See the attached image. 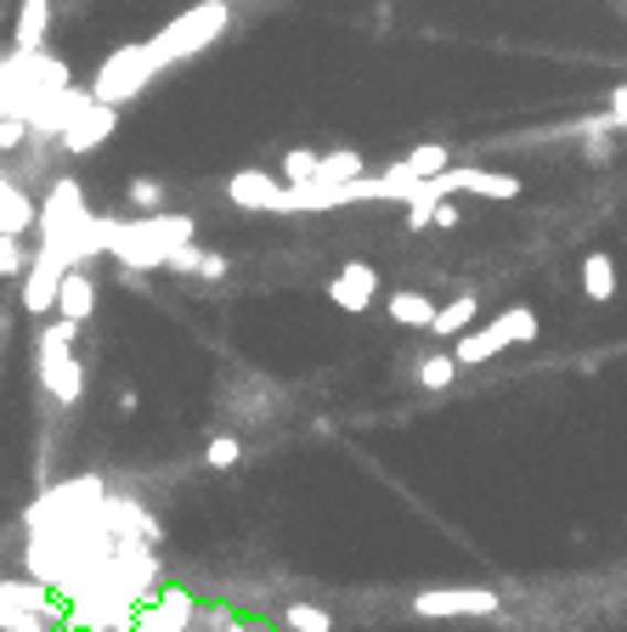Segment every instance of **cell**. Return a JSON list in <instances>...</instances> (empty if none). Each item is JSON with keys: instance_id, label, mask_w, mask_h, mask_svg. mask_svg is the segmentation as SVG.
Listing matches in <instances>:
<instances>
[{"instance_id": "cell-5", "label": "cell", "mask_w": 627, "mask_h": 632, "mask_svg": "<svg viewBox=\"0 0 627 632\" xmlns=\"http://www.w3.org/2000/svg\"><path fill=\"white\" fill-rule=\"evenodd\" d=\"M538 311H525V306H509L503 317H492L487 328H469L464 339H458V351H453V362L458 367H480V362H492L498 351H509V345H525V339H538Z\"/></svg>"}, {"instance_id": "cell-14", "label": "cell", "mask_w": 627, "mask_h": 632, "mask_svg": "<svg viewBox=\"0 0 627 632\" xmlns=\"http://www.w3.org/2000/svg\"><path fill=\"white\" fill-rule=\"evenodd\" d=\"M45 29H52V0H18V18H12V45L18 52H40Z\"/></svg>"}, {"instance_id": "cell-16", "label": "cell", "mask_w": 627, "mask_h": 632, "mask_svg": "<svg viewBox=\"0 0 627 632\" xmlns=\"http://www.w3.org/2000/svg\"><path fill=\"white\" fill-rule=\"evenodd\" d=\"M442 170H453L447 148H442V141H418V148L402 164H391L384 175H391V181H424V175H442Z\"/></svg>"}, {"instance_id": "cell-25", "label": "cell", "mask_w": 627, "mask_h": 632, "mask_svg": "<svg viewBox=\"0 0 627 632\" xmlns=\"http://www.w3.org/2000/svg\"><path fill=\"white\" fill-rule=\"evenodd\" d=\"M237 458H244V441H237V435H210V447H204L210 469H232Z\"/></svg>"}, {"instance_id": "cell-7", "label": "cell", "mask_w": 627, "mask_h": 632, "mask_svg": "<svg viewBox=\"0 0 627 632\" xmlns=\"http://www.w3.org/2000/svg\"><path fill=\"white\" fill-rule=\"evenodd\" d=\"M68 271H74V266H63L52 249H34V260H29V271H23V311H29V317H52Z\"/></svg>"}, {"instance_id": "cell-20", "label": "cell", "mask_w": 627, "mask_h": 632, "mask_svg": "<svg viewBox=\"0 0 627 632\" xmlns=\"http://www.w3.org/2000/svg\"><path fill=\"white\" fill-rule=\"evenodd\" d=\"M357 175H362V153L340 148V153H322V164H317V175H311V181H322V186H340V181H357Z\"/></svg>"}, {"instance_id": "cell-19", "label": "cell", "mask_w": 627, "mask_h": 632, "mask_svg": "<svg viewBox=\"0 0 627 632\" xmlns=\"http://www.w3.org/2000/svg\"><path fill=\"white\" fill-rule=\"evenodd\" d=\"M583 294H588L594 306L616 300V260H610V255H588V260H583Z\"/></svg>"}, {"instance_id": "cell-3", "label": "cell", "mask_w": 627, "mask_h": 632, "mask_svg": "<svg viewBox=\"0 0 627 632\" xmlns=\"http://www.w3.org/2000/svg\"><path fill=\"white\" fill-rule=\"evenodd\" d=\"M74 322L57 317V322H45L40 328V356H34V373H40V390L63 401V407H79L85 401V367L74 356Z\"/></svg>"}, {"instance_id": "cell-18", "label": "cell", "mask_w": 627, "mask_h": 632, "mask_svg": "<svg viewBox=\"0 0 627 632\" xmlns=\"http://www.w3.org/2000/svg\"><path fill=\"white\" fill-rule=\"evenodd\" d=\"M458 192H475V199H520V181L503 170H458Z\"/></svg>"}, {"instance_id": "cell-12", "label": "cell", "mask_w": 627, "mask_h": 632, "mask_svg": "<svg viewBox=\"0 0 627 632\" xmlns=\"http://www.w3.org/2000/svg\"><path fill=\"white\" fill-rule=\"evenodd\" d=\"M114 125H119V108H103V103H91L68 130H63V148L68 153H96V148H103V141L114 136Z\"/></svg>"}, {"instance_id": "cell-15", "label": "cell", "mask_w": 627, "mask_h": 632, "mask_svg": "<svg viewBox=\"0 0 627 632\" xmlns=\"http://www.w3.org/2000/svg\"><path fill=\"white\" fill-rule=\"evenodd\" d=\"M29 226H40V210H34V199L12 181V175H0V232H29Z\"/></svg>"}, {"instance_id": "cell-30", "label": "cell", "mask_w": 627, "mask_h": 632, "mask_svg": "<svg viewBox=\"0 0 627 632\" xmlns=\"http://www.w3.org/2000/svg\"><path fill=\"white\" fill-rule=\"evenodd\" d=\"M429 226H442V232H447V226H458V210H453V204H436V215H429Z\"/></svg>"}, {"instance_id": "cell-27", "label": "cell", "mask_w": 627, "mask_h": 632, "mask_svg": "<svg viewBox=\"0 0 627 632\" xmlns=\"http://www.w3.org/2000/svg\"><path fill=\"white\" fill-rule=\"evenodd\" d=\"M130 204H136V210H159V204H164V186H159L153 175H136V181H130Z\"/></svg>"}, {"instance_id": "cell-1", "label": "cell", "mask_w": 627, "mask_h": 632, "mask_svg": "<svg viewBox=\"0 0 627 632\" xmlns=\"http://www.w3.org/2000/svg\"><path fill=\"white\" fill-rule=\"evenodd\" d=\"M199 237L192 215H141V221H108V255L125 271H159L176 249Z\"/></svg>"}, {"instance_id": "cell-17", "label": "cell", "mask_w": 627, "mask_h": 632, "mask_svg": "<svg viewBox=\"0 0 627 632\" xmlns=\"http://www.w3.org/2000/svg\"><path fill=\"white\" fill-rule=\"evenodd\" d=\"M384 311H391L396 328H436V311H442V306L429 300V294H418V288H396Z\"/></svg>"}, {"instance_id": "cell-28", "label": "cell", "mask_w": 627, "mask_h": 632, "mask_svg": "<svg viewBox=\"0 0 627 632\" xmlns=\"http://www.w3.org/2000/svg\"><path fill=\"white\" fill-rule=\"evenodd\" d=\"M23 136H29V125H23V119H0V148H18Z\"/></svg>"}, {"instance_id": "cell-6", "label": "cell", "mask_w": 627, "mask_h": 632, "mask_svg": "<svg viewBox=\"0 0 627 632\" xmlns=\"http://www.w3.org/2000/svg\"><path fill=\"white\" fill-rule=\"evenodd\" d=\"M226 199L237 210H266V215H295V186L288 181H272L266 170H237L226 181Z\"/></svg>"}, {"instance_id": "cell-22", "label": "cell", "mask_w": 627, "mask_h": 632, "mask_svg": "<svg viewBox=\"0 0 627 632\" xmlns=\"http://www.w3.org/2000/svg\"><path fill=\"white\" fill-rule=\"evenodd\" d=\"M283 626L288 632H333V615L322 604H288L283 610Z\"/></svg>"}, {"instance_id": "cell-2", "label": "cell", "mask_w": 627, "mask_h": 632, "mask_svg": "<svg viewBox=\"0 0 627 632\" xmlns=\"http://www.w3.org/2000/svg\"><path fill=\"white\" fill-rule=\"evenodd\" d=\"M226 23H232L226 0H199V7H187L181 18H170V23L148 40V52H153L164 68H170V63H187V57L210 52V45L226 34Z\"/></svg>"}, {"instance_id": "cell-21", "label": "cell", "mask_w": 627, "mask_h": 632, "mask_svg": "<svg viewBox=\"0 0 627 632\" xmlns=\"http://www.w3.org/2000/svg\"><path fill=\"white\" fill-rule=\"evenodd\" d=\"M469 322H475V294H458L453 306L436 311V333H442V339H464Z\"/></svg>"}, {"instance_id": "cell-4", "label": "cell", "mask_w": 627, "mask_h": 632, "mask_svg": "<svg viewBox=\"0 0 627 632\" xmlns=\"http://www.w3.org/2000/svg\"><path fill=\"white\" fill-rule=\"evenodd\" d=\"M159 74H164V63L148 52V40H141V45H119V52H108L103 68L91 74V96L103 108H125L130 96H141Z\"/></svg>"}, {"instance_id": "cell-13", "label": "cell", "mask_w": 627, "mask_h": 632, "mask_svg": "<svg viewBox=\"0 0 627 632\" xmlns=\"http://www.w3.org/2000/svg\"><path fill=\"white\" fill-rule=\"evenodd\" d=\"M91 311H96V282H91V271H85V266H74V271L63 277L57 317H68L74 328H85V322H91Z\"/></svg>"}, {"instance_id": "cell-9", "label": "cell", "mask_w": 627, "mask_h": 632, "mask_svg": "<svg viewBox=\"0 0 627 632\" xmlns=\"http://www.w3.org/2000/svg\"><path fill=\"white\" fill-rule=\"evenodd\" d=\"M413 615H498L492 588H424L413 593Z\"/></svg>"}, {"instance_id": "cell-29", "label": "cell", "mask_w": 627, "mask_h": 632, "mask_svg": "<svg viewBox=\"0 0 627 632\" xmlns=\"http://www.w3.org/2000/svg\"><path fill=\"white\" fill-rule=\"evenodd\" d=\"M199 277H210V282H221V277H226V255H204V266H199Z\"/></svg>"}, {"instance_id": "cell-10", "label": "cell", "mask_w": 627, "mask_h": 632, "mask_svg": "<svg viewBox=\"0 0 627 632\" xmlns=\"http://www.w3.org/2000/svg\"><path fill=\"white\" fill-rule=\"evenodd\" d=\"M328 300L340 306V311H351V317H362V311L379 300V271H373L368 260L340 266V271H333V282H328Z\"/></svg>"}, {"instance_id": "cell-26", "label": "cell", "mask_w": 627, "mask_h": 632, "mask_svg": "<svg viewBox=\"0 0 627 632\" xmlns=\"http://www.w3.org/2000/svg\"><path fill=\"white\" fill-rule=\"evenodd\" d=\"M418 378H424V390H447V384L458 378V362H453V356H429V362L418 367Z\"/></svg>"}, {"instance_id": "cell-11", "label": "cell", "mask_w": 627, "mask_h": 632, "mask_svg": "<svg viewBox=\"0 0 627 632\" xmlns=\"http://www.w3.org/2000/svg\"><path fill=\"white\" fill-rule=\"evenodd\" d=\"M192 610H199V599H192L187 588H164V593H153V599H148V610L136 615V626H130V632H187Z\"/></svg>"}, {"instance_id": "cell-24", "label": "cell", "mask_w": 627, "mask_h": 632, "mask_svg": "<svg viewBox=\"0 0 627 632\" xmlns=\"http://www.w3.org/2000/svg\"><path fill=\"white\" fill-rule=\"evenodd\" d=\"M29 271V249L18 232H0V277H23Z\"/></svg>"}, {"instance_id": "cell-8", "label": "cell", "mask_w": 627, "mask_h": 632, "mask_svg": "<svg viewBox=\"0 0 627 632\" xmlns=\"http://www.w3.org/2000/svg\"><path fill=\"white\" fill-rule=\"evenodd\" d=\"M52 621V593L34 581H0V632H23Z\"/></svg>"}, {"instance_id": "cell-31", "label": "cell", "mask_w": 627, "mask_h": 632, "mask_svg": "<svg viewBox=\"0 0 627 632\" xmlns=\"http://www.w3.org/2000/svg\"><path fill=\"white\" fill-rule=\"evenodd\" d=\"M23 632H52V626H23Z\"/></svg>"}, {"instance_id": "cell-23", "label": "cell", "mask_w": 627, "mask_h": 632, "mask_svg": "<svg viewBox=\"0 0 627 632\" xmlns=\"http://www.w3.org/2000/svg\"><path fill=\"white\" fill-rule=\"evenodd\" d=\"M317 164H322V153H311V148H288V153H283V181H288V186H300V181L317 175Z\"/></svg>"}]
</instances>
